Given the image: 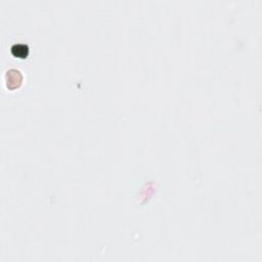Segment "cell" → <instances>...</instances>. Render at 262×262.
Returning <instances> with one entry per match:
<instances>
[{
  "mask_svg": "<svg viewBox=\"0 0 262 262\" xmlns=\"http://www.w3.org/2000/svg\"><path fill=\"white\" fill-rule=\"evenodd\" d=\"M23 82V75L17 69H9L5 74V84L6 87L11 90H14Z\"/></svg>",
  "mask_w": 262,
  "mask_h": 262,
  "instance_id": "6da1fadb",
  "label": "cell"
}]
</instances>
